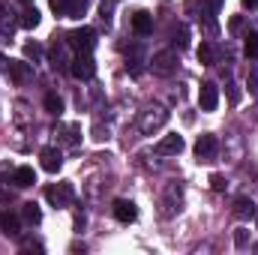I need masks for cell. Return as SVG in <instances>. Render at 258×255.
I'll return each mask as SVG.
<instances>
[{
	"mask_svg": "<svg viewBox=\"0 0 258 255\" xmlns=\"http://www.w3.org/2000/svg\"><path fill=\"white\" fill-rule=\"evenodd\" d=\"M165 123H168V111L159 108V105H153V108L141 111V117H138V132H141V135H153V132H159Z\"/></svg>",
	"mask_w": 258,
	"mask_h": 255,
	"instance_id": "6da1fadb",
	"label": "cell"
},
{
	"mask_svg": "<svg viewBox=\"0 0 258 255\" xmlns=\"http://www.w3.org/2000/svg\"><path fill=\"white\" fill-rule=\"evenodd\" d=\"M69 45H72L78 54H81V51H87V54H90V51H93V45H96V33H93L90 27H78V30H72V33H69Z\"/></svg>",
	"mask_w": 258,
	"mask_h": 255,
	"instance_id": "7a4b0ae2",
	"label": "cell"
},
{
	"mask_svg": "<svg viewBox=\"0 0 258 255\" xmlns=\"http://www.w3.org/2000/svg\"><path fill=\"white\" fill-rule=\"evenodd\" d=\"M153 75H174L177 72V54L174 51H159V54H153Z\"/></svg>",
	"mask_w": 258,
	"mask_h": 255,
	"instance_id": "3957f363",
	"label": "cell"
},
{
	"mask_svg": "<svg viewBox=\"0 0 258 255\" xmlns=\"http://www.w3.org/2000/svg\"><path fill=\"white\" fill-rule=\"evenodd\" d=\"M216 150H219L216 135H198V141H195V156H198L201 162H213V159H216Z\"/></svg>",
	"mask_w": 258,
	"mask_h": 255,
	"instance_id": "277c9868",
	"label": "cell"
},
{
	"mask_svg": "<svg viewBox=\"0 0 258 255\" xmlns=\"http://www.w3.org/2000/svg\"><path fill=\"white\" fill-rule=\"evenodd\" d=\"M198 105H201V111H216V105H219V90H216L213 81H204V84H201V90H198Z\"/></svg>",
	"mask_w": 258,
	"mask_h": 255,
	"instance_id": "5b68a950",
	"label": "cell"
},
{
	"mask_svg": "<svg viewBox=\"0 0 258 255\" xmlns=\"http://www.w3.org/2000/svg\"><path fill=\"white\" fill-rule=\"evenodd\" d=\"M84 6H87V0H51V9L63 18H81Z\"/></svg>",
	"mask_w": 258,
	"mask_h": 255,
	"instance_id": "8992f818",
	"label": "cell"
},
{
	"mask_svg": "<svg viewBox=\"0 0 258 255\" xmlns=\"http://www.w3.org/2000/svg\"><path fill=\"white\" fill-rule=\"evenodd\" d=\"M183 147H186L183 135H165V138L156 144V153H159V156H177Z\"/></svg>",
	"mask_w": 258,
	"mask_h": 255,
	"instance_id": "52a82bcc",
	"label": "cell"
},
{
	"mask_svg": "<svg viewBox=\"0 0 258 255\" xmlns=\"http://www.w3.org/2000/svg\"><path fill=\"white\" fill-rule=\"evenodd\" d=\"M93 72H96V66H93V57H90L87 51H81V54L72 60V75H75V78H84V81H87V78H93Z\"/></svg>",
	"mask_w": 258,
	"mask_h": 255,
	"instance_id": "ba28073f",
	"label": "cell"
},
{
	"mask_svg": "<svg viewBox=\"0 0 258 255\" xmlns=\"http://www.w3.org/2000/svg\"><path fill=\"white\" fill-rule=\"evenodd\" d=\"M111 210H114V219H117V222H135V216H138V207H135V201H129V198H117Z\"/></svg>",
	"mask_w": 258,
	"mask_h": 255,
	"instance_id": "9c48e42d",
	"label": "cell"
},
{
	"mask_svg": "<svg viewBox=\"0 0 258 255\" xmlns=\"http://www.w3.org/2000/svg\"><path fill=\"white\" fill-rule=\"evenodd\" d=\"M45 198H48L54 207H66V204L72 201V189H69L66 183H60V186H48V189H45Z\"/></svg>",
	"mask_w": 258,
	"mask_h": 255,
	"instance_id": "30bf717a",
	"label": "cell"
},
{
	"mask_svg": "<svg viewBox=\"0 0 258 255\" xmlns=\"http://www.w3.org/2000/svg\"><path fill=\"white\" fill-rule=\"evenodd\" d=\"M39 159H42V168H45V171H51V174H54V171H60V165H63V156H60V150H57V147H45Z\"/></svg>",
	"mask_w": 258,
	"mask_h": 255,
	"instance_id": "8fae6325",
	"label": "cell"
},
{
	"mask_svg": "<svg viewBox=\"0 0 258 255\" xmlns=\"http://www.w3.org/2000/svg\"><path fill=\"white\" fill-rule=\"evenodd\" d=\"M132 30H135L138 36H147V33L153 30V15H150V12H144V9H141V12H135V15H132Z\"/></svg>",
	"mask_w": 258,
	"mask_h": 255,
	"instance_id": "7c38bea8",
	"label": "cell"
},
{
	"mask_svg": "<svg viewBox=\"0 0 258 255\" xmlns=\"http://www.w3.org/2000/svg\"><path fill=\"white\" fill-rule=\"evenodd\" d=\"M12 183H15L18 189H27V186H33V183H36V174H33V168H18V171L12 174Z\"/></svg>",
	"mask_w": 258,
	"mask_h": 255,
	"instance_id": "4fadbf2b",
	"label": "cell"
},
{
	"mask_svg": "<svg viewBox=\"0 0 258 255\" xmlns=\"http://www.w3.org/2000/svg\"><path fill=\"white\" fill-rule=\"evenodd\" d=\"M0 231L6 237H15L18 234V216L15 213H0Z\"/></svg>",
	"mask_w": 258,
	"mask_h": 255,
	"instance_id": "5bb4252c",
	"label": "cell"
},
{
	"mask_svg": "<svg viewBox=\"0 0 258 255\" xmlns=\"http://www.w3.org/2000/svg\"><path fill=\"white\" fill-rule=\"evenodd\" d=\"M234 213H237L240 219H252V216H255V204H252L249 198H237V204H234Z\"/></svg>",
	"mask_w": 258,
	"mask_h": 255,
	"instance_id": "9a60e30c",
	"label": "cell"
},
{
	"mask_svg": "<svg viewBox=\"0 0 258 255\" xmlns=\"http://www.w3.org/2000/svg\"><path fill=\"white\" fill-rule=\"evenodd\" d=\"M45 111H48V114H60V111H63V99H60L57 93H48V96H45Z\"/></svg>",
	"mask_w": 258,
	"mask_h": 255,
	"instance_id": "2e32d148",
	"label": "cell"
},
{
	"mask_svg": "<svg viewBox=\"0 0 258 255\" xmlns=\"http://www.w3.org/2000/svg\"><path fill=\"white\" fill-rule=\"evenodd\" d=\"M24 219H27L30 225H39V222H42V210L30 201V204H24Z\"/></svg>",
	"mask_w": 258,
	"mask_h": 255,
	"instance_id": "e0dca14e",
	"label": "cell"
},
{
	"mask_svg": "<svg viewBox=\"0 0 258 255\" xmlns=\"http://www.w3.org/2000/svg\"><path fill=\"white\" fill-rule=\"evenodd\" d=\"M9 75H12L15 81H24V78H27V63H21V60L9 63Z\"/></svg>",
	"mask_w": 258,
	"mask_h": 255,
	"instance_id": "ac0fdd59",
	"label": "cell"
},
{
	"mask_svg": "<svg viewBox=\"0 0 258 255\" xmlns=\"http://www.w3.org/2000/svg\"><path fill=\"white\" fill-rule=\"evenodd\" d=\"M198 60H201L204 66L213 63V45H210V42H201V48H198Z\"/></svg>",
	"mask_w": 258,
	"mask_h": 255,
	"instance_id": "d6986e66",
	"label": "cell"
},
{
	"mask_svg": "<svg viewBox=\"0 0 258 255\" xmlns=\"http://www.w3.org/2000/svg\"><path fill=\"white\" fill-rule=\"evenodd\" d=\"M21 24H24V27H36V24H39V12H36V9H27L24 18H21Z\"/></svg>",
	"mask_w": 258,
	"mask_h": 255,
	"instance_id": "ffe728a7",
	"label": "cell"
},
{
	"mask_svg": "<svg viewBox=\"0 0 258 255\" xmlns=\"http://www.w3.org/2000/svg\"><path fill=\"white\" fill-rule=\"evenodd\" d=\"M246 57H258V36L255 33L246 36Z\"/></svg>",
	"mask_w": 258,
	"mask_h": 255,
	"instance_id": "44dd1931",
	"label": "cell"
},
{
	"mask_svg": "<svg viewBox=\"0 0 258 255\" xmlns=\"http://www.w3.org/2000/svg\"><path fill=\"white\" fill-rule=\"evenodd\" d=\"M60 132H63V141H66V144H75V141H78V129H75V126H63Z\"/></svg>",
	"mask_w": 258,
	"mask_h": 255,
	"instance_id": "7402d4cb",
	"label": "cell"
},
{
	"mask_svg": "<svg viewBox=\"0 0 258 255\" xmlns=\"http://www.w3.org/2000/svg\"><path fill=\"white\" fill-rule=\"evenodd\" d=\"M186 36H189V33H186V27H180V33H177V39H174V42H177V48H186V42H189Z\"/></svg>",
	"mask_w": 258,
	"mask_h": 255,
	"instance_id": "603a6c76",
	"label": "cell"
},
{
	"mask_svg": "<svg viewBox=\"0 0 258 255\" xmlns=\"http://www.w3.org/2000/svg\"><path fill=\"white\" fill-rule=\"evenodd\" d=\"M210 183H213V189H222V186H225V177H219V174H213V177H210Z\"/></svg>",
	"mask_w": 258,
	"mask_h": 255,
	"instance_id": "cb8c5ba5",
	"label": "cell"
},
{
	"mask_svg": "<svg viewBox=\"0 0 258 255\" xmlns=\"http://www.w3.org/2000/svg\"><path fill=\"white\" fill-rule=\"evenodd\" d=\"M39 54H42V51H39V45H27V57H33V60H36Z\"/></svg>",
	"mask_w": 258,
	"mask_h": 255,
	"instance_id": "d4e9b609",
	"label": "cell"
},
{
	"mask_svg": "<svg viewBox=\"0 0 258 255\" xmlns=\"http://www.w3.org/2000/svg\"><path fill=\"white\" fill-rule=\"evenodd\" d=\"M240 3H243V6H249V9H252V6H255L258 0H240Z\"/></svg>",
	"mask_w": 258,
	"mask_h": 255,
	"instance_id": "484cf974",
	"label": "cell"
},
{
	"mask_svg": "<svg viewBox=\"0 0 258 255\" xmlns=\"http://www.w3.org/2000/svg\"><path fill=\"white\" fill-rule=\"evenodd\" d=\"M21 3H30V0H21Z\"/></svg>",
	"mask_w": 258,
	"mask_h": 255,
	"instance_id": "4316f807",
	"label": "cell"
}]
</instances>
